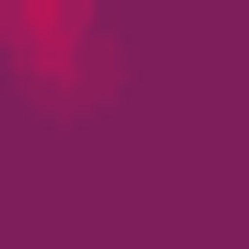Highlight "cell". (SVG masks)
I'll return each instance as SVG.
<instances>
[{
	"label": "cell",
	"instance_id": "obj_1",
	"mask_svg": "<svg viewBox=\"0 0 249 249\" xmlns=\"http://www.w3.org/2000/svg\"><path fill=\"white\" fill-rule=\"evenodd\" d=\"M0 59H12V83L36 107H95L107 71H119L107 24L83 12V0H24V12H0Z\"/></svg>",
	"mask_w": 249,
	"mask_h": 249
}]
</instances>
